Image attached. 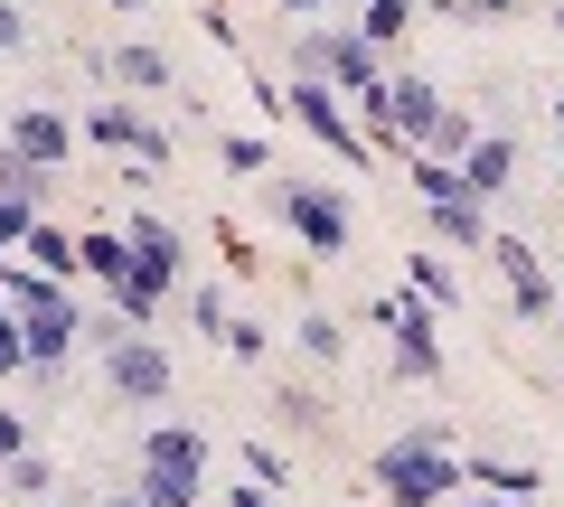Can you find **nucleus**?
I'll return each instance as SVG.
<instances>
[{
  "instance_id": "38",
  "label": "nucleus",
  "mask_w": 564,
  "mask_h": 507,
  "mask_svg": "<svg viewBox=\"0 0 564 507\" xmlns=\"http://www.w3.org/2000/svg\"><path fill=\"white\" fill-rule=\"evenodd\" d=\"M113 10H141V0H113Z\"/></svg>"
},
{
  "instance_id": "35",
  "label": "nucleus",
  "mask_w": 564,
  "mask_h": 507,
  "mask_svg": "<svg viewBox=\"0 0 564 507\" xmlns=\"http://www.w3.org/2000/svg\"><path fill=\"white\" fill-rule=\"evenodd\" d=\"M95 507H151V498H141V488H104Z\"/></svg>"
},
{
  "instance_id": "14",
  "label": "nucleus",
  "mask_w": 564,
  "mask_h": 507,
  "mask_svg": "<svg viewBox=\"0 0 564 507\" xmlns=\"http://www.w3.org/2000/svg\"><path fill=\"white\" fill-rule=\"evenodd\" d=\"M76 254H85V283H104V291L132 283V235H122V225H95V235H76Z\"/></svg>"
},
{
  "instance_id": "5",
  "label": "nucleus",
  "mask_w": 564,
  "mask_h": 507,
  "mask_svg": "<svg viewBox=\"0 0 564 507\" xmlns=\"http://www.w3.org/2000/svg\"><path fill=\"white\" fill-rule=\"evenodd\" d=\"M273 217L292 225V235H302L321 264H339V254H348V198H339V188H321V179H282V188H273Z\"/></svg>"
},
{
  "instance_id": "7",
  "label": "nucleus",
  "mask_w": 564,
  "mask_h": 507,
  "mask_svg": "<svg viewBox=\"0 0 564 507\" xmlns=\"http://www.w3.org/2000/svg\"><path fill=\"white\" fill-rule=\"evenodd\" d=\"M282 113L302 122V132H311V142H321V151H339L348 169H367V132H358V113H348V103H339V85L302 76V85H292V95H282Z\"/></svg>"
},
{
  "instance_id": "40",
  "label": "nucleus",
  "mask_w": 564,
  "mask_h": 507,
  "mask_svg": "<svg viewBox=\"0 0 564 507\" xmlns=\"http://www.w3.org/2000/svg\"><path fill=\"white\" fill-rule=\"evenodd\" d=\"M555 29H564V10H555Z\"/></svg>"
},
{
  "instance_id": "11",
  "label": "nucleus",
  "mask_w": 564,
  "mask_h": 507,
  "mask_svg": "<svg viewBox=\"0 0 564 507\" xmlns=\"http://www.w3.org/2000/svg\"><path fill=\"white\" fill-rule=\"evenodd\" d=\"M377 320L395 329V376L433 386V376H443V339H433V301H386Z\"/></svg>"
},
{
  "instance_id": "24",
  "label": "nucleus",
  "mask_w": 564,
  "mask_h": 507,
  "mask_svg": "<svg viewBox=\"0 0 564 507\" xmlns=\"http://www.w3.org/2000/svg\"><path fill=\"white\" fill-rule=\"evenodd\" d=\"M302 357H311V366H329V357H348V329L329 320V310H311V320H302Z\"/></svg>"
},
{
  "instance_id": "6",
  "label": "nucleus",
  "mask_w": 564,
  "mask_h": 507,
  "mask_svg": "<svg viewBox=\"0 0 564 507\" xmlns=\"http://www.w3.org/2000/svg\"><path fill=\"white\" fill-rule=\"evenodd\" d=\"M170 386H180V366H170L161 339L122 329V339L104 348V395H113V405H170Z\"/></svg>"
},
{
  "instance_id": "41",
  "label": "nucleus",
  "mask_w": 564,
  "mask_h": 507,
  "mask_svg": "<svg viewBox=\"0 0 564 507\" xmlns=\"http://www.w3.org/2000/svg\"><path fill=\"white\" fill-rule=\"evenodd\" d=\"M39 507H47V498H39Z\"/></svg>"
},
{
  "instance_id": "17",
  "label": "nucleus",
  "mask_w": 564,
  "mask_h": 507,
  "mask_svg": "<svg viewBox=\"0 0 564 507\" xmlns=\"http://www.w3.org/2000/svg\"><path fill=\"white\" fill-rule=\"evenodd\" d=\"M20 254H39V273H47V283H76V273H85V254H76V235H66V225H29V244H20Z\"/></svg>"
},
{
  "instance_id": "12",
  "label": "nucleus",
  "mask_w": 564,
  "mask_h": 507,
  "mask_svg": "<svg viewBox=\"0 0 564 507\" xmlns=\"http://www.w3.org/2000/svg\"><path fill=\"white\" fill-rule=\"evenodd\" d=\"M10 151L39 161V169H57L66 151H76V122H66L57 103H20V113H10Z\"/></svg>"
},
{
  "instance_id": "22",
  "label": "nucleus",
  "mask_w": 564,
  "mask_h": 507,
  "mask_svg": "<svg viewBox=\"0 0 564 507\" xmlns=\"http://www.w3.org/2000/svg\"><path fill=\"white\" fill-rule=\"evenodd\" d=\"M47 480H57V470H47V451H20V461H0V488H10V498H29V507L47 498Z\"/></svg>"
},
{
  "instance_id": "32",
  "label": "nucleus",
  "mask_w": 564,
  "mask_h": 507,
  "mask_svg": "<svg viewBox=\"0 0 564 507\" xmlns=\"http://www.w3.org/2000/svg\"><path fill=\"white\" fill-rule=\"evenodd\" d=\"M20 451H29V423H20L10 405H0V461H20Z\"/></svg>"
},
{
  "instance_id": "15",
  "label": "nucleus",
  "mask_w": 564,
  "mask_h": 507,
  "mask_svg": "<svg viewBox=\"0 0 564 507\" xmlns=\"http://www.w3.org/2000/svg\"><path fill=\"white\" fill-rule=\"evenodd\" d=\"M462 480L489 488V498H536L545 470H536V461H499V451H480V461H462Z\"/></svg>"
},
{
  "instance_id": "30",
  "label": "nucleus",
  "mask_w": 564,
  "mask_h": 507,
  "mask_svg": "<svg viewBox=\"0 0 564 507\" xmlns=\"http://www.w3.org/2000/svg\"><path fill=\"white\" fill-rule=\"evenodd\" d=\"M245 470H254V480L273 488V480H282V451H273V442H245Z\"/></svg>"
},
{
  "instance_id": "23",
  "label": "nucleus",
  "mask_w": 564,
  "mask_h": 507,
  "mask_svg": "<svg viewBox=\"0 0 564 507\" xmlns=\"http://www.w3.org/2000/svg\"><path fill=\"white\" fill-rule=\"evenodd\" d=\"M0 198H39V207H47V169H39V161H20L10 142H0Z\"/></svg>"
},
{
  "instance_id": "13",
  "label": "nucleus",
  "mask_w": 564,
  "mask_h": 507,
  "mask_svg": "<svg viewBox=\"0 0 564 507\" xmlns=\"http://www.w3.org/2000/svg\"><path fill=\"white\" fill-rule=\"evenodd\" d=\"M508 179H518V142H508V132H480V142H470V161H462V188L489 207Z\"/></svg>"
},
{
  "instance_id": "27",
  "label": "nucleus",
  "mask_w": 564,
  "mask_h": 507,
  "mask_svg": "<svg viewBox=\"0 0 564 507\" xmlns=\"http://www.w3.org/2000/svg\"><path fill=\"white\" fill-rule=\"evenodd\" d=\"M188 320H198L207 339H226V291H217V283H198V291H188Z\"/></svg>"
},
{
  "instance_id": "31",
  "label": "nucleus",
  "mask_w": 564,
  "mask_h": 507,
  "mask_svg": "<svg viewBox=\"0 0 564 507\" xmlns=\"http://www.w3.org/2000/svg\"><path fill=\"white\" fill-rule=\"evenodd\" d=\"M226 348L236 357H263V320H226Z\"/></svg>"
},
{
  "instance_id": "8",
  "label": "nucleus",
  "mask_w": 564,
  "mask_h": 507,
  "mask_svg": "<svg viewBox=\"0 0 564 507\" xmlns=\"http://www.w3.org/2000/svg\"><path fill=\"white\" fill-rule=\"evenodd\" d=\"M85 142L122 151L132 169H170V132L141 113V103H85Z\"/></svg>"
},
{
  "instance_id": "21",
  "label": "nucleus",
  "mask_w": 564,
  "mask_h": 507,
  "mask_svg": "<svg viewBox=\"0 0 564 507\" xmlns=\"http://www.w3.org/2000/svg\"><path fill=\"white\" fill-rule=\"evenodd\" d=\"M404 29H414V0H367V10H358V38L367 47H395Z\"/></svg>"
},
{
  "instance_id": "36",
  "label": "nucleus",
  "mask_w": 564,
  "mask_h": 507,
  "mask_svg": "<svg viewBox=\"0 0 564 507\" xmlns=\"http://www.w3.org/2000/svg\"><path fill=\"white\" fill-rule=\"evenodd\" d=\"M282 10H292V20H311V10H329V0H282Z\"/></svg>"
},
{
  "instance_id": "39",
  "label": "nucleus",
  "mask_w": 564,
  "mask_h": 507,
  "mask_svg": "<svg viewBox=\"0 0 564 507\" xmlns=\"http://www.w3.org/2000/svg\"><path fill=\"white\" fill-rule=\"evenodd\" d=\"M0 310H10V291H0Z\"/></svg>"
},
{
  "instance_id": "20",
  "label": "nucleus",
  "mask_w": 564,
  "mask_h": 507,
  "mask_svg": "<svg viewBox=\"0 0 564 507\" xmlns=\"http://www.w3.org/2000/svg\"><path fill=\"white\" fill-rule=\"evenodd\" d=\"M404 283H414V301H433V310L462 301V283L443 273V254H404Z\"/></svg>"
},
{
  "instance_id": "1",
  "label": "nucleus",
  "mask_w": 564,
  "mask_h": 507,
  "mask_svg": "<svg viewBox=\"0 0 564 507\" xmlns=\"http://www.w3.org/2000/svg\"><path fill=\"white\" fill-rule=\"evenodd\" d=\"M367 488H377L386 507H452L470 480H462L452 432H443V423H414V432H395V442L367 461Z\"/></svg>"
},
{
  "instance_id": "19",
  "label": "nucleus",
  "mask_w": 564,
  "mask_h": 507,
  "mask_svg": "<svg viewBox=\"0 0 564 507\" xmlns=\"http://www.w3.org/2000/svg\"><path fill=\"white\" fill-rule=\"evenodd\" d=\"M470 142H480V113H462V103H443V122L423 132V151H433V161H470Z\"/></svg>"
},
{
  "instance_id": "29",
  "label": "nucleus",
  "mask_w": 564,
  "mask_h": 507,
  "mask_svg": "<svg viewBox=\"0 0 564 507\" xmlns=\"http://www.w3.org/2000/svg\"><path fill=\"white\" fill-rule=\"evenodd\" d=\"M10 47H29V10L20 0H0V57H10Z\"/></svg>"
},
{
  "instance_id": "37",
  "label": "nucleus",
  "mask_w": 564,
  "mask_h": 507,
  "mask_svg": "<svg viewBox=\"0 0 564 507\" xmlns=\"http://www.w3.org/2000/svg\"><path fill=\"white\" fill-rule=\"evenodd\" d=\"M555 142H564V103H555Z\"/></svg>"
},
{
  "instance_id": "33",
  "label": "nucleus",
  "mask_w": 564,
  "mask_h": 507,
  "mask_svg": "<svg viewBox=\"0 0 564 507\" xmlns=\"http://www.w3.org/2000/svg\"><path fill=\"white\" fill-rule=\"evenodd\" d=\"M226 507H282V498H273V488H254V480H236V488H226Z\"/></svg>"
},
{
  "instance_id": "2",
  "label": "nucleus",
  "mask_w": 564,
  "mask_h": 507,
  "mask_svg": "<svg viewBox=\"0 0 564 507\" xmlns=\"http://www.w3.org/2000/svg\"><path fill=\"white\" fill-rule=\"evenodd\" d=\"M122 235H132V283L113 291V320L122 329H151L161 301H170V283L188 273V235L170 217H122Z\"/></svg>"
},
{
  "instance_id": "26",
  "label": "nucleus",
  "mask_w": 564,
  "mask_h": 507,
  "mask_svg": "<svg viewBox=\"0 0 564 507\" xmlns=\"http://www.w3.org/2000/svg\"><path fill=\"white\" fill-rule=\"evenodd\" d=\"M0 376H29V329H20V310H0Z\"/></svg>"
},
{
  "instance_id": "3",
  "label": "nucleus",
  "mask_w": 564,
  "mask_h": 507,
  "mask_svg": "<svg viewBox=\"0 0 564 507\" xmlns=\"http://www.w3.org/2000/svg\"><path fill=\"white\" fill-rule=\"evenodd\" d=\"M198 480H207V432L198 423H161L141 432V498L151 507H198Z\"/></svg>"
},
{
  "instance_id": "9",
  "label": "nucleus",
  "mask_w": 564,
  "mask_h": 507,
  "mask_svg": "<svg viewBox=\"0 0 564 507\" xmlns=\"http://www.w3.org/2000/svg\"><path fill=\"white\" fill-rule=\"evenodd\" d=\"M433 122H443V85H433V76H386V122H377L386 151H404V161H414Z\"/></svg>"
},
{
  "instance_id": "28",
  "label": "nucleus",
  "mask_w": 564,
  "mask_h": 507,
  "mask_svg": "<svg viewBox=\"0 0 564 507\" xmlns=\"http://www.w3.org/2000/svg\"><path fill=\"white\" fill-rule=\"evenodd\" d=\"M282 423H292V432H311V423H321V395H311V386H292V395H282Z\"/></svg>"
},
{
  "instance_id": "34",
  "label": "nucleus",
  "mask_w": 564,
  "mask_h": 507,
  "mask_svg": "<svg viewBox=\"0 0 564 507\" xmlns=\"http://www.w3.org/2000/svg\"><path fill=\"white\" fill-rule=\"evenodd\" d=\"M443 10H462V20H499V10H518V0H443Z\"/></svg>"
},
{
  "instance_id": "4",
  "label": "nucleus",
  "mask_w": 564,
  "mask_h": 507,
  "mask_svg": "<svg viewBox=\"0 0 564 507\" xmlns=\"http://www.w3.org/2000/svg\"><path fill=\"white\" fill-rule=\"evenodd\" d=\"M292 76H321V85H339L348 103L358 95H377V47L358 38V29H302V38H292Z\"/></svg>"
},
{
  "instance_id": "25",
  "label": "nucleus",
  "mask_w": 564,
  "mask_h": 507,
  "mask_svg": "<svg viewBox=\"0 0 564 507\" xmlns=\"http://www.w3.org/2000/svg\"><path fill=\"white\" fill-rule=\"evenodd\" d=\"M39 217H47L39 198H0V254H20V244H29V225H39Z\"/></svg>"
},
{
  "instance_id": "16",
  "label": "nucleus",
  "mask_w": 564,
  "mask_h": 507,
  "mask_svg": "<svg viewBox=\"0 0 564 507\" xmlns=\"http://www.w3.org/2000/svg\"><path fill=\"white\" fill-rule=\"evenodd\" d=\"M104 66H113V85H132V95H170V57H161V47H141V38H122Z\"/></svg>"
},
{
  "instance_id": "18",
  "label": "nucleus",
  "mask_w": 564,
  "mask_h": 507,
  "mask_svg": "<svg viewBox=\"0 0 564 507\" xmlns=\"http://www.w3.org/2000/svg\"><path fill=\"white\" fill-rule=\"evenodd\" d=\"M414 198H423V207H462V198H470V188H462V161L414 151Z\"/></svg>"
},
{
  "instance_id": "10",
  "label": "nucleus",
  "mask_w": 564,
  "mask_h": 507,
  "mask_svg": "<svg viewBox=\"0 0 564 507\" xmlns=\"http://www.w3.org/2000/svg\"><path fill=\"white\" fill-rule=\"evenodd\" d=\"M489 264H499L518 320H555V283H545V254H536L527 235H489Z\"/></svg>"
}]
</instances>
